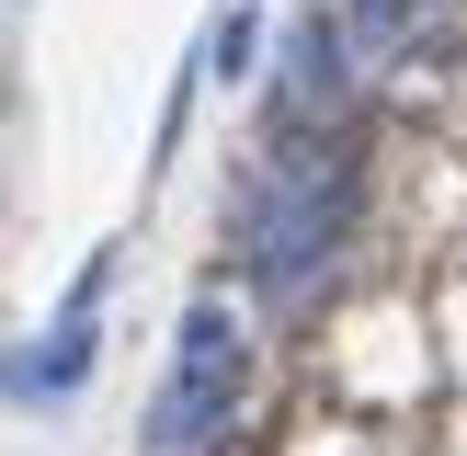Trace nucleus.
Listing matches in <instances>:
<instances>
[{
  "label": "nucleus",
  "mask_w": 467,
  "mask_h": 456,
  "mask_svg": "<svg viewBox=\"0 0 467 456\" xmlns=\"http://www.w3.org/2000/svg\"><path fill=\"white\" fill-rule=\"evenodd\" d=\"M103 296H114V251H91L80 285H68V308H57V331L0 354V399L12 410H46V399H68V388L91 377V354H103Z\"/></svg>",
  "instance_id": "2"
},
{
  "label": "nucleus",
  "mask_w": 467,
  "mask_h": 456,
  "mask_svg": "<svg viewBox=\"0 0 467 456\" xmlns=\"http://www.w3.org/2000/svg\"><path fill=\"white\" fill-rule=\"evenodd\" d=\"M251 68H263V12H251V0H228L217 35H205V80H251Z\"/></svg>",
  "instance_id": "6"
},
{
  "label": "nucleus",
  "mask_w": 467,
  "mask_h": 456,
  "mask_svg": "<svg viewBox=\"0 0 467 456\" xmlns=\"http://www.w3.org/2000/svg\"><path fill=\"white\" fill-rule=\"evenodd\" d=\"M342 240H354V149L308 126L240 182V251L263 274V308L274 319L319 308L331 274H342Z\"/></svg>",
  "instance_id": "1"
},
{
  "label": "nucleus",
  "mask_w": 467,
  "mask_h": 456,
  "mask_svg": "<svg viewBox=\"0 0 467 456\" xmlns=\"http://www.w3.org/2000/svg\"><path fill=\"white\" fill-rule=\"evenodd\" d=\"M171 365H182V377H240V319H228V308H194L182 342H171Z\"/></svg>",
  "instance_id": "5"
},
{
  "label": "nucleus",
  "mask_w": 467,
  "mask_h": 456,
  "mask_svg": "<svg viewBox=\"0 0 467 456\" xmlns=\"http://www.w3.org/2000/svg\"><path fill=\"white\" fill-rule=\"evenodd\" d=\"M228 410H240V377H182V365H171V388H160V410H149V456H194V445H217Z\"/></svg>",
  "instance_id": "4"
},
{
  "label": "nucleus",
  "mask_w": 467,
  "mask_h": 456,
  "mask_svg": "<svg viewBox=\"0 0 467 456\" xmlns=\"http://www.w3.org/2000/svg\"><path fill=\"white\" fill-rule=\"evenodd\" d=\"M342 80H354V68H342V35H331V23H285V68H274V114H285V126L308 114V126H319V114L342 103Z\"/></svg>",
  "instance_id": "3"
}]
</instances>
